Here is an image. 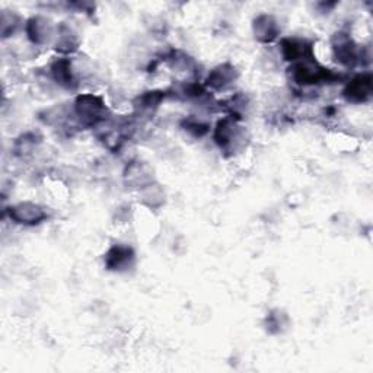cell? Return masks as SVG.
<instances>
[{
  "label": "cell",
  "instance_id": "cell-2",
  "mask_svg": "<svg viewBox=\"0 0 373 373\" xmlns=\"http://www.w3.org/2000/svg\"><path fill=\"white\" fill-rule=\"evenodd\" d=\"M75 113L80 118V121H84L85 124H96L102 121L107 113V108L101 98L95 95H80L75 102Z\"/></svg>",
  "mask_w": 373,
  "mask_h": 373
},
{
  "label": "cell",
  "instance_id": "cell-1",
  "mask_svg": "<svg viewBox=\"0 0 373 373\" xmlns=\"http://www.w3.org/2000/svg\"><path fill=\"white\" fill-rule=\"evenodd\" d=\"M290 71H292V78L296 84L305 87L321 84V82H329L334 78V75L327 71V69H322L316 63L308 60L296 63Z\"/></svg>",
  "mask_w": 373,
  "mask_h": 373
},
{
  "label": "cell",
  "instance_id": "cell-12",
  "mask_svg": "<svg viewBox=\"0 0 373 373\" xmlns=\"http://www.w3.org/2000/svg\"><path fill=\"white\" fill-rule=\"evenodd\" d=\"M51 73L54 80L66 89H73L76 87V78L72 69V62L67 59H60L51 67Z\"/></svg>",
  "mask_w": 373,
  "mask_h": 373
},
{
  "label": "cell",
  "instance_id": "cell-13",
  "mask_svg": "<svg viewBox=\"0 0 373 373\" xmlns=\"http://www.w3.org/2000/svg\"><path fill=\"white\" fill-rule=\"evenodd\" d=\"M57 50L63 51V53H69L76 48L78 46V39L76 35L73 34V31L69 28V26L62 25L59 31H57Z\"/></svg>",
  "mask_w": 373,
  "mask_h": 373
},
{
  "label": "cell",
  "instance_id": "cell-8",
  "mask_svg": "<svg viewBox=\"0 0 373 373\" xmlns=\"http://www.w3.org/2000/svg\"><path fill=\"white\" fill-rule=\"evenodd\" d=\"M280 28L271 15H260L254 21V34L261 43H271L279 37Z\"/></svg>",
  "mask_w": 373,
  "mask_h": 373
},
{
  "label": "cell",
  "instance_id": "cell-10",
  "mask_svg": "<svg viewBox=\"0 0 373 373\" xmlns=\"http://www.w3.org/2000/svg\"><path fill=\"white\" fill-rule=\"evenodd\" d=\"M237 69L232 64H220L215 67L210 72L209 78H207V87H210L212 89H225L229 87L232 82L237 79Z\"/></svg>",
  "mask_w": 373,
  "mask_h": 373
},
{
  "label": "cell",
  "instance_id": "cell-4",
  "mask_svg": "<svg viewBox=\"0 0 373 373\" xmlns=\"http://www.w3.org/2000/svg\"><path fill=\"white\" fill-rule=\"evenodd\" d=\"M9 216L13 222L26 225V226H33V225H38L39 222H43L47 215L38 204L31 203V201H25V203H19L17 206L10 207Z\"/></svg>",
  "mask_w": 373,
  "mask_h": 373
},
{
  "label": "cell",
  "instance_id": "cell-5",
  "mask_svg": "<svg viewBox=\"0 0 373 373\" xmlns=\"http://www.w3.org/2000/svg\"><path fill=\"white\" fill-rule=\"evenodd\" d=\"M344 98L350 102H365L372 95V76L369 73L356 76L350 84L345 87Z\"/></svg>",
  "mask_w": 373,
  "mask_h": 373
},
{
  "label": "cell",
  "instance_id": "cell-7",
  "mask_svg": "<svg viewBox=\"0 0 373 373\" xmlns=\"http://www.w3.org/2000/svg\"><path fill=\"white\" fill-rule=\"evenodd\" d=\"M53 25L44 17H34L26 24V34L34 44H46L53 37Z\"/></svg>",
  "mask_w": 373,
  "mask_h": 373
},
{
  "label": "cell",
  "instance_id": "cell-11",
  "mask_svg": "<svg viewBox=\"0 0 373 373\" xmlns=\"http://www.w3.org/2000/svg\"><path fill=\"white\" fill-rule=\"evenodd\" d=\"M282 53L286 60L303 62L305 60L303 57L311 56L312 50L307 41L296 39V38H286L282 41Z\"/></svg>",
  "mask_w": 373,
  "mask_h": 373
},
{
  "label": "cell",
  "instance_id": "cell-9",
  "mask_svg": "<svg viewBox=\"0 0 373 373\" xmlns=\"http://www.w3.org/2000/svg\"><path fill=\"white\" fill-rule=\"evenodd\" d=\"M134 260V253L130 246L114 245L105 255L108 270H122L130 266Z\"/></svg>",
  "mask_w": 373,
  "mask_h": 373
},
{
  "label": "cell",
  "instance_id": "cell-3",
  "mask_svg": "<svg viewBox=\"0 0 373 373\" xmlns=\"http://www.w3.org/2000/svg\"><path fill=\"white\" fill-rule=\"evenodd\" d=\"M244 130L238 126V122L230 117L220 120L215 130V140L220 149L233 150L244 140Z\"/></svg>",
  "mask_w": 373,
  "mask_h": 373
},
{
  "label": "cell",
  "instance_id": "cell-6",
  "mask_svg": "<svg viewBox=\"0 0 373 373\" xmlns=\"http://www.w3.org/2000/svg\"><path fill=\"white\" fill-rule=\"evenodd\" d=\"M331 44H333V51L336 54L337 60L341 64L353 66L356 63L357 60L356 46L347 34H343V33L334 34L333 39H331Z\"/></svg>",
  "mask_w": 373,
  "mask_h": 373
}]
</instances>
